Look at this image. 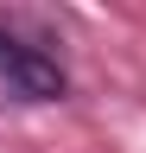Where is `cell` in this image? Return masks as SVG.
Listing matches in <instances>:
<instances>
[{
  "instance_id": "1",
  "label": "cell",
  "mask_w": 146,
  "mask_h": 153,
  "mask_svg": "<svg viewBox=\"0 0 146 153\" xmlns=\"http://www.w3.org/2000/svg\"><path fill=\"white\" fill-rule=\"evenodd\" d=\"M0 96H13V102H57L64 96V70L45 51L19 45V38H0Z\"/></svg>"
}]
</instances>
